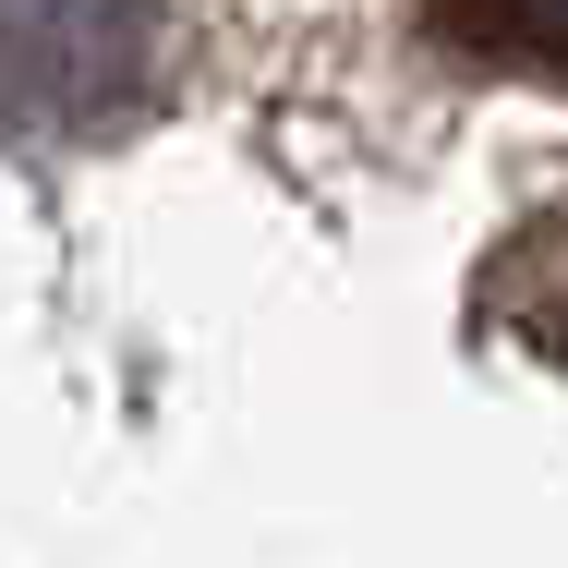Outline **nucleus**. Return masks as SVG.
<instances>
[{"mask_svg":"<svg viewBox=\"0 0 568 568\" xmlns=\"http://www.w3.org/2000/svg\"><path fill=\"white\" fill-rule=\"evenodd\" d=\"M182 24L170 0H0V133L98 145L170 98Z\"/></svg>","mask_w":568,"mask_h":568,"instance_id":"obj_1","label":"nucleus"},{"mask_svg":"<svg viewBox=\"0 0 568 568\" xmlns=\"http://www.w3.org/2000/svg\"><path fill=\"white\" fill-rule=\"evenodd\" d=\"M471 303L508 327L520 351H545L568 375V206H545V219H520L496 254H484V278H471Z\"/></svg>","mask_w":568,"mask_h":568,"instance_id":"obj_2","label":"nucleus"},{"mask_svg":"<svg viewBox=\"0 0 568 568\" xmlns=\"http://www.w3.org/2000/svg\"><path fill=\"white\" fill-rule=\"evenodd\" d=\"M459 49L484 61H520V73H568V0H436Z\"/></svg>","mask_w":568,"mask_h":568,"instance_id":"obj_3","label":"nucleus"}]
</instances>
